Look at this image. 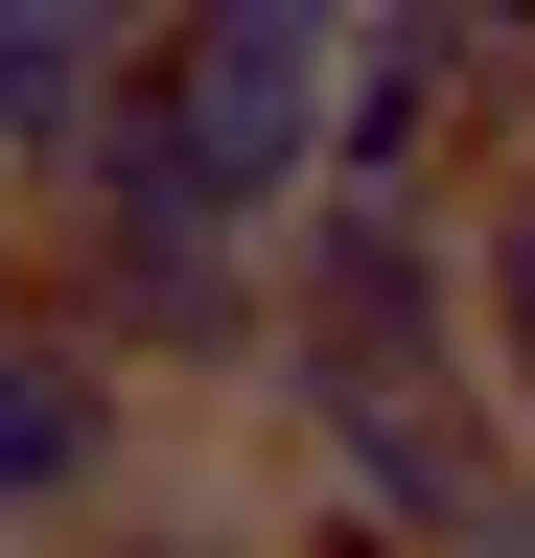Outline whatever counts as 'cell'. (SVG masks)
Here are the masks:
<instances>
[{"mask_svg":"<svg viewBox=\"0 0 535 558\" xmlns=\"http://www.w3.org/2000/svg\"><path fill=\"white\" fill-rule=\"evenodd\" d=\"M163 24H186V47H280V70H350V24H373V0H163Z\"/></svg>","mask_w":535,"mask_h":558,"instance_id":"obj_9","label":"cell"},{"mask_svg":"<svg viewBox=\"0 0 535 558\" xmlns=\"http://www.w3.org/2000/svg\"><path fill=\"white\" fill-rule=\"evenodd\" d=\"M256 465H303V488H350V512H396L420 558H465L489 512H535V418H512L489 373H396V396H350V418H280Z\"/></svg>","mask_w":535,"mask_h":558,"instance_id":"obj_4","label":"cell"},{"mask_svg":"<svg viewBox=\"0 0 535 558\" xmlns=\"http://www.w3.org/2000/svg\"><path fill=\"white\" fill-rule=\"evenodd\" d=\"M280 558H420V535H396V512H350V488H303V465H280Z\"/></svg>","mask_w":535,"mask_h":558,"instance_id":"obj_10","label":"cell"},{"mask_svg":"<svg viewBox=\"0 0 535 558\" xmlns=\"http://www.w3.org/2000/svg\"><path fill=\"white\" fill-rule=\"evenodd\" d=\"M442 24H465V47H512V70H535V0H442Z\"/></svg>","mask_w":535,"mask_h":558,"instance_id":"obj_11","label":"cell"},{"mask_svg":"<svg viewBox=\"0 0 535 558\" xmlns=\"http://www.w3.org/2000/svg\"><path fill=\"white\" fill-rule=\"evenodd\" d=\"M141 24H163V0H0V186H47V140L117 94Z\"/></svg>","mask_w":535,"mask_h":558,"instance_id":"obj_6","label":"cell"},{"mask_svg":"<svg viewBox=\"0 0 535 558\" xmlns=\"http://www.w3.org/2000/svg\"><path fill=\"white\" fill-rule=\"evenodd\" d=\"M512 140H535V70L465 47L442 0H373L350 70H326V163H303V186H442V209H465Z\"/></svg>","mask_w":535,"mask_h":558,"instance_id":"obj_3","label":"cell"},{"mask_svg":"<svg viewBox=\"0 0 535 558\" xmlns=\"http://www.w3.org/2000/svg\"><path fill=\"white\" fill-rule=\"evenodd\" d=\"M256 303H280V349H256V418H233V442L350 418L396 373H465V209L442 186H303L280 233H256Z\"/></svg>","mask_w":535,"mask_h":558,"instance_id":"obj_1","label":"cell"},{"mask_svg":"<svg viewBox=\"0 0 535 558\" xmlns=\"http://www.w3.org/2000/svg\"><path fill=\"white\" fill-rule=\"evenodd\" d=\"M465 373L535 418V140H512L489 186H465Z\"/></svg>","mask_w":535,"mask_h":558,"instance_id":"obj_7","label":"cell"},{"mask_svg":"<svg viewBox=\"0 0 535 558\" xmlns=\"http://www.w3.org/2000/svg\"><path fill=\"white\" fill-rule=\"evenodd\" d=\"M24 233H47V209H24ZM24 303H47V326H94L163 418H256V349H280L256 233H47V256H24Z\"/></svg>","mask_w":535,"mask_h":558,"instance_id":"obj_2","label":"cell"},{"mask_svg":"<svg viewBox=\"0 0 535 558\" xmlns=\"http://www.w3.org/2000/svg\"><path fill=\"white\" fill-rule=\"evenodd\" d=\"M465 558H535V512H489V535H465Z\"/></svg>","mask_w":535,"mask_h":558,"instance_id":"obj_13","label":"cell"},{"mask_svg":"<svg viewBox=\"0 0 535 558\" xmlns=\"http://www.w3.org/2000/svg\"><path fill=\"white\" fill-rule=\"evenodd\" d=\"M47 558H280V488H233V465H186V442H163L94 535H47Z\"/></svg>","mask_w":535,"mask_h":558,"instance_id":"obj_8","label":"cell"},{"mask_svg":"<svg viewBox=\"0 0 535 558\" xmlns=\"http://www.w3.org/2000/svg\"><path fill=\"white\" fill-rule=\"evenodd\" d=\"M24 256H47V233H24V186H0V326H24Z\"/></svg>","mask_w":535,"mask_h":558,"instance_id":"obj_12","label":"cell"},{"mask_svg":"<svg viewBox=\"0 0 535 558\" xmlns=\"http://www.w3.org/2000/svg\"><path fill=\"white\" fill-rule=\"evenodd\" d=\"M163 442H210V418H163V396L117 373L94 326H47V303L0 326V535H94V512H117Z\"/></svg>","mask_w":535,"mask_h":558,"instance_id":"obj_5","label":"cell"}]
</instances>
